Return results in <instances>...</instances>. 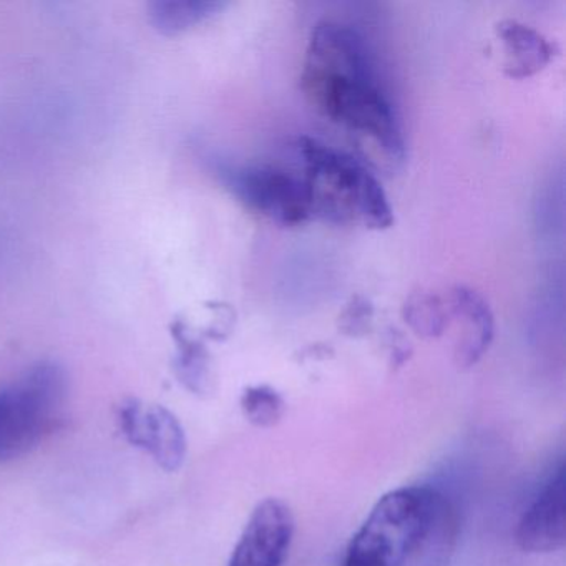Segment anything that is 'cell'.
I'll return each mask as SVG.
<instances>
[{
	"mask_svg": "<svg viewBox=\"0 0 566 566\" xmlns=\"http://www.w3.org/2000/svg\"><path fill=\"white\" fill-rule=\"evenodd\" d=\"M301 91L323 117L376 142L387 157L402 160V127L359 32L339 22L316 24L307 42Z\"/></svg>",
	"mask_w": 566,
	"mask_h": 566,
	"instance_id": "1",
	"label": "cell"
},
{
	"mask_svg": "<svg viewBox=\"0 0 566 566\" xmlns=\"http://www.w3.org/2000/svg\"><path fill=\"white\" fill-rule=\"evenodd\" d=\"M459 536L455 505L432 486H402L377 500L350 539L344 566H446Z\"/></svg>",
	"mask_w": 566,
	"mask_h": 566,
	"instance_id": "2",
	"label": "cell"
},
{
	"mask_svg": "<svg viewBox=\"0 0 566 566\" xmlns=\"http://www.w3.org/2000/svg\"><path fill=\"white\" fill-rule=\"evenodd\" d=\"M297 151L303 158L311 217L340 224L360 221L373 230L392 227L389 198L363 164L311 137L300 138Z\"/></svg>",
	"mask_w": 566,
	"mask_h": 566,
	"instance_id": "3",
	"label": "cell"
},
{
	"mask_svg": "<svg viewBox=\"0 0 566 566\" xmlns=\"http://www.w3.org/2000/svg\"><path fill=\"white\" fill-rule=\"evenodd\" d=\"M67 376L55 363H39L0 390V462L21 459L57 429Z\"/></svg>",
	"mask_w": 566,
	"mask_h": 566,
	"instance_id": "4",
	"label": "cell"
},
{
	"mask_svg": "<svg viewBox=\"0 0 566 566\" xmlns=\"http://www.w3.org/2000/svg\"><path fill=\"white\" fill-rule=\"evenodd\" d=\"M218 177L248 210L280 227H300L311 220V200L303 178L258 165H218Z\"/></svg>",
	"mask_w": 566,
	"mask_h": 566,
	"instance_id": "5",
	"label": "cell"
},
{
	"mask_svg": "<svg viewBox=\"0 0 566 566\" xmlns=\"http://www.w3.org/2000/svg\"><path fill=\"white\" fill-rule=\"evenodd\" d=\"M118 426L132 446L144 449L155 462L177 472L187 459V436L174 412L164 406H144L140 400L128 399L118 407Z\"/></svg>",
	"mask_w": 566,
	"mask_h": 566,
	"instance_id": "6",
	"label": "cell"
},
{
	"mask_svg": "<svg viewBox=\"0 0 566 566\" xmlns=\"http://www.w3.org/2000/svg\"><path fill=\"white\" fill-rule=\"evenodd\" d=\"M294 536V516L280 499L258 503L228 566H283Z\"/></svg>",
	"mask_w": 566,
	"mask_h": 566,
	"instance_id": "7",
	"label": "cell"
},
{
	"mask_svg": "<svg viewBox=\"0 0 566 566\" xmlns=\"http://www.w3.org/2000/svg\"><path fill=\"white\" fill-rule=\"evenodd\" d=\"M516 543L526 553L559 552L566 545V469L559 463L520 520Z\"/></svg>",
	"mask_w": 566,
	"mask_h": 566,
	"instance_id": "8",
	"label": "cell"
},
{
	"mask_svg": "<svg viewBox=\"0 0 566 566\" xmlns=\"http://www.w3.org/2000/svg\"><path fill=\"white\" fill-rule=\"evenodd\" d=\"M450 321L457 324L453 360L459 369L475 366L495 337V317L482 294L469 286H455L447 301Z\"/></svg>",
	"mask_w": 566,
	"mask_h": 566,
	"instance_id": "9",
	"label": "cell"
},
{
	"mask_svg": "<svg viewBox=\"0 0 566 566\" xmlns=\"http://www.w3.org/2000/svg\"><path fill=\"white\" fill-rule=\"evenodd\" d=\"M496 35L503 45V72L506 77L522 81L546 67L556 54V45L545 35L518 21H500Z\"/></svg>",
	"mask_w": 566,
	"mask_h": 566,
	"instance_id": "10",
	"label": "cell"
},
{
	"mask_svg": "<svg viewBox=\"0 0 566 566\" xmlns=\"http://www.w3.org/2000/svg\"><path fill=\"white\" fill-rule=\"evenodd\" d=\"M177 357H175V376L185 389L195 396L205 397L213 390L211 359L203 340L198 339L185 321H175L171 326Z\"/></svg>",
	"mask_w": 566,
	"mask_h": 566,
	"instance_id": "11",
	"label": "cell"
},
{
	"mask_svg": "<svg viewBox=\"0 0 566 566\" xmlns=\"http://www.w3.org/2000/svg\"><path fill=\"white\" fill-rule=\"evenodd\" d=\"M213 0H158L150 6V22L160 34L178 35L227 9Z\"/></svg>",
	"mask_w": 566,
	"mask_h": 566,
	"instance_id": "12",
	"label": "cell"
},
{
	"mask_svg": "<svg viewBox=\"0 0 566 566\" xmlns=\"http://www.w3.org/2000/svg\"><path fill=\"white\" fill-rule=\"evenodd\" d=\"M400 313L407 326L422 339H437L450 324L449 311L442 297L426 291L410 294L403 301Z\"/></svg>",
	"mask_w": 566,
	"mask_h": 566,
	"instance_id": "13",
	"label": "cell"
},
{
	"mask_svg": "<svg viewBox=\"0 0 566 566\" xmlns=\"http://www.w3.org/2000/svg\"><path fill=\"white\" fill-rule=\"evenodd\" d=\"M240 406L248 422L260 429L277 426L286 412L283 396L266 384L247 387L241 394Z\"/></svg>",
	"mask_w": 566,
	"mask_h": 566,
	"instance_id": "14",
	"label": "cell"
},
{
	"mask_svg": "<svg viewBox=\"0 0 566 566\" xmlns=\"http://www.w3.org/2000/svg\"><path fill=\"white\" fill-rule=\"evenodd\" d=\"M374 304L363 294H354L337 317V329L344 336L360 339L373 331Z\"/></svg>",
	"mask_w": 566,
	"mask_h": 566,
	"instance_id": "15",
	"label": "cell"
},
{
	"mask_svg": "<svg viewBox=\"0 0 566 566\" xmlns=\"http://www.w3.org/2000/svg\"><path fill=\"white\" fill-rule=\"evenodd\" d=\"M387 350H389V360L392 367L402 366L412 356V347H410L409 340L397 329H390L387 333Z\"/></svg>",
	"mask_w": 566,
	"mask_h": 566,
	"instance_id": "16",
	"label": "cell"
}]
</instances>
